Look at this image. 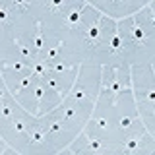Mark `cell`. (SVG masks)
<instances>
[{"instance_id":"obj_2","label":"cell","mask_w":155,"mask_h":155,"mask_svg":"<svg viewBox=\"0 0 155 155\" xmlns=\"http://www.w3.org/2000/svg\"><path fill=\"white\" fill-rule=\"evenodd\" d=\"M140 12H142V8L136 10V12L132 14V27H130V35H132V41L134 43H138V45H145V43L149 41V33L143 31V29L140 27V23H138V18H136V16H140Z\"/></svg>"},{"instance_id":"obj_12","label":"cell","mask_w":155,"mask_h":155,"mask_svg":"<svg viewBox=\"0 0 155 155\" xmlns=\"http://www.w3.org/2000/svg\"><path fill=\"white\" fill-rule=\"evenodd\" d=\"M62 47H64V41H58V43H56V47H52L51 51H48L47 54L41 58V60L48 62V64H51V62H54V60H56V56H58V52H60V48H62Z\"/></svg>"},{"instance_id":"obj_20","label":"cell","mask_w":155,"mask_h":155,"mask_svg":"<svg viewBox=\"0 0 155 155\" xmlns=\"http://www.w3.org/2000/svg\"><path fill=\"white\" fill-rule=\"evenodd\" d=\"M64 6H66V2H64V0H56V2H45V8H48L52 14H56L58 10H62Z\"/></svg>"},{"instance_id":"obj_22","label":"cell","mask_w":155,"mask_h":155,"mask_svg":"<svg viewBox=\"0 0 155 155\" xmlns=\"http://www.w3.org/2000/svg\"><path fill=\"white\" fill-rule=\"evenodd\" d=\"M10 21H12V19H10V12H8V4H4V6H2V10H0V23H2V25H8Z\"/></svg>"},{"instance_id":"obj_18","label":"cell","mask_w":155,"mask_h":155,"mask_svg":"<svg viewBox=\"0 0 155 155\" xmlns=\"http://www.w3.org/2000/svg\"><path fill=\"white\" fill-rule=\"evenodd\" d=\"M10 126H12V130L16 134H27V126L23 120H19V118H14L12 122H10Z\"/></svg>"},{"instance_id":"obj_24","label":"cell","mask_w":155,"mask_h":155,"mask_svg":"<svg viewBox=\"0 0 155 155\" xmlns=\"http://www.w3.org/2000/svg\"><path fill=\"white\" fill-rule=\"evenodd\" d=\"M118 124H120V128H122V130H126V132H128V130L132 128V118H130V116H122Z\"/></svg>"},{"instance_id":"obj_16","label":"cell","mask_w":155,"mask_h":155,"mask_svg":"<svg viewBox=\"0 0 155 155\" xmlns=\"http://www.w3.org/2000/svg\"><path fill=\"white\" fill-rule=\"evenodd\" d=\"M76 113H80V109H78V105L76 103H68V105H64V122H68L70 118H74L76 116Z\"/></svg>"},{"instance_id":"obj_7","label":"cell","mask_w":155,"mask_h":155,"mask_svg":"<svg viewBox=\"0 0 155 155\" xmlns=\"http://www.w3.org/2000/svg\"><path fill=\"white\" fill-rule=\"evenodd\" d=\"M84 136H85V143H87V145L81 149V151H91V153H101V151H105L101 138H97V136H89L87 132H84Z\"/></svg>"},{"instance_id":"obj_3","label":"cell","mask_w":155,"mask_h":155,"mask_svg":"<svg viewBox=\"0 0 155 155\" xmlns=\"http://www.w3.org/2000/svg\"><path fill=\"white\" fill-rule=\"evenodd\" d=\"M107 51L110 52V54H116V52L124 51V39L120 35V27L118 23H114V29H113V37H110V41H107Z\"/></svg>"},{"instance_id":"obj_13","label":"cell","mask_w":155,"mask_h":155,"mask_svg":"<svg viewBox=\"0 0 155 155\" xmlns=\"http://www.w3.org/2000/svg\"><path fill=\"white\" fill-rule=\"evenodd\" d=\"M2 68L6 70V68H10V70H14V72H23V70H31V66L27 64V62H23V60H18V62H2Z\"/></svg>"},{"instance_id":"obj_19","label":"cell","mask_w":155,"mask_h":155,"mask_svg":"<svg viewBox=\"0 0 155 155\" xmlns=\"http://www.w3.org/2000/svg\"><path fill=\"white\" fill-rule=\"evenodd\" d=\"M70 97L76 101V103H80V101H85L87 99V91L85 89H78V84H76L74 89H72V93H70Z\"/></svg>"},{"instance_id":"obj_10","label":"cell","mask_w":155,"mask_h":155,"mask_svg":"<svg viewBox=\"0 0 155 155\" xmlns=\"http://www.w3.org/2000/svg\"><path fill=\"white\" fill-rule=\"evenodd\" d=\"M33 80H35V76H33L31 72H29L27 76H23L21 80H19V84H18V87H16V89L12 91V97H14V99H16V97H18L19 93H21L23 89H25V87H29V85H31V84H33Z\"/></svg>"},{"instance_id":"obj_21","label":"cell","mask_w":155,"mask_h":155,"mask_svg":"<svg viewBox=\"0 0 155 155\" xmlns=\"http://www.w3.org/2000/svg\"><path fill=\"white\" fill-rule=\"evenodd\" d=\"M72 64H64V62H51V70L52 72H68L72 70Z\"/></svg>"},{"instance_id":"obj_23","label":"cell","mask_w":155,"mask_h":155,"mask_svg":"<svg viewBox=\"0 0 155 155\" xmlns=\"http://www.w3.org/2000/svg\"><path fill=\"white\" fill-rule=\"evenodd\" d=\"M93 124H95V128H97V130H109V126H110V124H109V120H107L105 116H99V118H97Z\"/></svg>"},{"instance_id":"obj_6","label":"cell","mask_w":155,"mask_h":155,"mask_svg":"<svg viewBox=\"0 0 155 155\" xmlns=\"http://www.w3.org/2000/svg\"><path fill=\"white\" fill-rule=\"evenodd\" d=\"M87 4H89V2H84V4H81V8H74L70 14H68L66 19H64V25H66V27H70L72 31H74V29H78V27H81L80 18H81V14H84V8L87 6Z\"/></svg>"},{"instance_id":"obj_11","label":"cell","mask_w":155,"mask_h":155,"mask_svg":"<svg viewBox=\"0 0 155 155\" xmlns=\"http://www.w3.org/2000/svg\"><path fill=\"white\" fill-rule=\"evenodd\" d=\"M43 47H45V41H43V31H41V21L35 23V41H33V48H35V52L43 51Z\"/></svg>"},{"instance_id":"obj_4","label":"cell","mask_w":155,"mask_h":155,"mask_svg":"<svg viewBox=\"0 0 155 155\" xmlns=\"http://www.w3.org/2000/svg\"><path fill=\"white\" fill-rule=\"evenodd\" d=\"M142 143H143V134H140V132H136L132 136H128V138L124 140V143H122V151L124 153H136V151H140L142 149Z\"/></svg>"},{"instance_id":"obj_15","label":"cell","mask_w":155,"mask_h":155,"mask_svg":"<svg viewBox=\"0 0 155 155\" xmlns=\"http://www.w3.org/2000/svg\"><path fill=\"white\" fill-rule=\"evenodd\" d=\"M64 124H66V122H64V118H62V116H60V118H56V120H52L51 126L47 128V134H48V136H54V134H58L62 128H64Z\"/></svg>"},{"instance_id":"obj_14","label":"cell","mask_w":155,"mask_h":155,"mask_svg":"<svg viewBox=\"0 0 155 155\" xmlns=\"http://www.w3.org/2000/svg\"><path fill=\"white\" fill-rule=\"evenodd\" d=\"M0 99H2V118H4V122H12L14 116H12V109H10V105L6 103V93L0 95Z\"/></svg>"},{"instance_id":"obj_25","label":"cell","mask_w":155,"mask_h":155,"mask_svg":"<svg viewBox=\"0 0 155 155\" xmlns=\"http://www.w3.org/2000/svg\"><path fill=\"white\" fill-rule=\"evenodd\" d=\"M12 6H16V8H19V10H21V12H27L29 4H27V2H19V0H16V2H12Z\"/></svg>"},{"instance_id":"obj_1","label":"cell","mask_w":155,"mask_h":155,"mask_svg":"<svg viewBox=\"0 0 155 155\" xmlns=\"http://www.w3.org/2000/svg\"><path fill=\"white\" fill-rule=\"evenodd\" d=\"M93 10H95L97 14H99V18L95 19L93 25L87 27L85 31H84V37L87 39V43H89V48H95L97 45H99V37H101V33H103V31H101V21H103V18L107 16V14H103L97 6H93Z\"/></svg>"},{"instance_id":"obj_26","label":"cell","mask_w":155,"mask_h":155,"mask_svg":"<svg viewBox=\"0 0 155 155\" xmlns=\"http://www.w3.org/2000/svg\"><path fill=\"white\" fill-rule=\"evenodd\" d=\"M0 142H2V151H0V153L4 155V153H6L8 149H10V143H8V142H6V140H4V138H0Z\"/></svg>"},{"instance_id":"obj_8","label":"cell","mask_w":155,"mask_h":155,"mask_svg":"<svg viewBox=\"0 0 155 155\" xmlns=\"http://www.w3.org/2000/svg\"><path fill=\"white\" fill-rule=\"evenodd\" d=\"M47 138H48L47 130H41V128H31V130H27V143H29V145L43 143Z\"/></svg>"},{"instance_id":"obj_9","label":"cell","mask_w":155,"mask_h":155,"mask_svg":"<svg viewBox=\"0 0 155 155\" xmlns=\"http://www.w3.org/2000/svg\"><path fill=\"white\" fill-rule=\"evenodd\" d=\"M14 45H16V47H18V51L23 54V58H29V60H33V62L37 60V52H35V48H33V47H29V45H23V43H19L16 37H14Z\"/></svg>"},{"instance_id":"obj_5","label":"cell","mask_w":155,"mask_h":155,"mask_svg":"<svg viewBox=\"0 0 155 155\" xmlns=\"http://www.w3.org/2000/svg\"><path fill=\"white\" fill-rule=\"evenodd\" d=\"M124 89H130L128 84H120V78H118V68H113V80H110L109 84V93L113 95V105H116V97H118V93H122Z\"/></svg>"},{"instance_id":"obj_17","label":"cell","mask_w":155,"mask_h":155,"mask_svg":"<svg viewBox=\"0 0 155 155\" xmlns=\"http://www.w3.org/2000/svg\"><path fill=\"white\" fill-rule=\"evenodd\" d=\"M33 91H35V109H37V113H39V109H41V101H43V95H45V85H43V84H35Z\"/></svg>"}]
</instances>
